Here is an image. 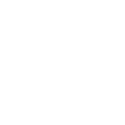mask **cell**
Here are the masks:
<instances>
[]
</instances>
